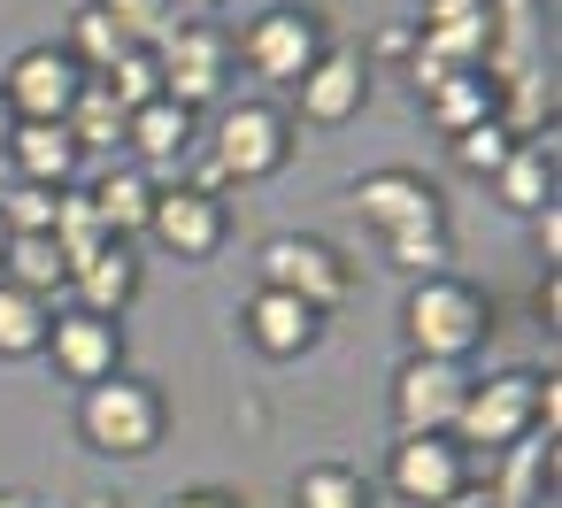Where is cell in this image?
<instances>
[{
    "mask_svg": "<svg viewBox=\"0 0 562 508\" xmlns=\"http://www.w3.org/2000/svg\"><path fill=\"white\" fill-rule=\"evenodd\" d=\"M554 416H562L554 362L547 370H493V377H470V400L454 416V447L470 462H501L524 439H554Z\"/></svg>",
    "mask_w": 562,
    "mask_h": 508,
    "instance_id": "6da1fadb",
    "label": "cell"
},
{
    "mask_svg": "<svg viewBox=\"0 0 562 508\" xmlns=\"http://www.w3.org/2000/svg\"><path fill=\"white\" fill-rule=\"evenodd\" d=\"M78 439H86V454H101V462H147V454L170 439V400H162V385L139 377V370H116V377L86 385V393H78Z\"/></svg>",
    "mask_w": 562,
    "mask_h": 508,
    "instance_id": "7a4b0ae2",
    "label": "cell"
},
{
    "mask_svg": "<svg viewBox=\"0 0 562 508\" xmlns=\"http://www.w3.org/2000/svg\"><path fill=\"white\" fill-rule=\"evenodd\" d=\"M401 339H408V354H424V362H470V354L493 339V301H485V285H470L462 270L416 278L408 301H401Z\"/></svg>",
    "mask_w": 562,
    "mask_h": 508,
    "instance_id": "3957f363",
    "label": "cell"
},
{
    "mask_svg": "<svg viewBox=\"0 0 562 508\" xmlns=\"http://www.w3.org/2000/svg\"><path fill=\"white\" fill-rule=\"evenodd\" d=\"M285 162H293V116H285L278 101L247 93V101H224V109H216V124H209V170H201L216 193H232V185H270Z\"/></svg>",
    "mask_w": 562,
    "mask_h": 508,
    "instance_id": "277c9868",
    "label": "cell"
},
{
    "mask_svg": "<svg viewBox=\"0 0 562 508\" xmlns=\"http://www.w3.org/2000/svg\"><path fill=\"white\" fill-rule=\"evenodd\" d=\"M324 47H331L324 9H308V0H270V9H255V16H247V32L232 39V63H239L247 78H262V86L293 93V86H301V70H308Z\"/></svg>",
    "mask_w": 562,
    "mask_h": 508,
    "instance_id": "5b68a950",
    "label": "cell"
},
{
    "mask_svg": "<svg viewBox=\"0 0 562 508\" xmlns=\"http://www.w3.org/2000/svg\"><path fill=\"white\" fill-rule=\"evenodd\" d=\"M255 278H262L270 293L308 301L316 316L347 308V293H355V262H347V247H339V239H324V232H278V239H262Z\"/></svg>",
    "mask_w": 562,
    "mask_h": 508,
    "instance_id": "8992f818",
    "label": "cell"
},
{
    "mask_svg": "<svg viewBox=\"0 0 562 508\" xmlns=\"http://www.w3.org/2000/svg\"><path fill=\"white\" fill-rule=\"evenodd\" d=\"M339 208L370 232V239H385V247H401V239H416V232H447V193L424 178V170H370L362 185H347L339 193Z\"/></svg>",
    "mask_w": 562,
    "mask_h": 508,
    "instance_id": "52a82bcc",
    "label": "cell"
},
{
    "mask_svg": "<svg viewBox=\"0 0 562 508\" xmlns=\"http://www.w3.org/2000/svg\"><path fill=\"white\" fill-rule=\"evenodd\" d=\"M155 70H162V101H178L186 116L201 109H224V86H232V32L216 16H186L162 47H155Z\"/></svg>",
    "mask_w": 562,
    "mask_h": 508,
    "instance_id": "ba28073f",
    "label": "cell"
},
{
    "mask_svg": "<svg viewBox=\"0 0 562 508\" xmlns=\"http://www.w3.org/2000/svg\"><path fill=\"white\" fill-rule=\"evenodd\" d=\"M147 239L178 262H216L232 239V201L209 178H155V208H147Z\"/></svg>",
    "mask_w": 562,
    "mask_h": 508,
    "instance_id": "9c48e42d",
    "label": "cell"
},
{
    "mask_svg": "<svg viewBox=\"0 0 562 508\" xmlns=\"http://www.w3.org/2000/svg\"><path fill=\"white\" fill-rule=\"evenodd\" d=\"M470 470H477V462L454 447V431H393L378 485H385L393 500H408V508H439L447 493L470 485Z\"/></svg>",
    "mask_w": 562,
    "mask_h": 508,
    "instance_id": "30bf717a",
    "label": "cell"
},
{
    "mask_svg": "<svg viewBox=\"0 0 562 508\" xmlns=\"http://www.w3.org/2000/svg\"><path fill=\"white\" fill-rule=\"evenodd\" d=\"M47 362H55V377H70L78 393L86 385H101V377H116V370H132V339H124V316H93V308H55L47 316V347H40Z\"/></svg>",
    "mask_w": 562,
    "mask_h": 508,
    "instance_id": "8fae6325",
    "label": "cell"
},
{
    "mask_svg": "<svg viewBox=\"0 0 562 508\" xmlns=\"http://www.w3.org/2000/svg\"><path fill=\"white\" fill-rule=\"evenodd\" d=\"M370 86H378L370 55H362V47H347V39H331V47L301 70V86H293V109H285V116H301V124H316V132H339V124H355V116L370 109Z\"/></svg>",
    "mask_w": 562,
    "mask_h": 508,
    "instance_id": "7c38bea8",
    "label": "cell"
},
{
    "mask_svg": "<svg viewBox=\"0 0 562 508\" xmlns=\"http://www.w3.org/2000/svg\"><path fill=\"white\" fill-rule=\"evenodd\" d=\"M78 93H86V70H78V55H70L63 39L24 47V55L9 63V78H0V101L16 109V124H63Z\"/></svg>",
    "mask_w": 562,
    "mask_h": 508,
    "instance_id": "4fadbf2b",
    "label": "cell"
},
{
    "mask_svg": "<svg viewBox=\"0 0 562 508\" xmlns=\"http://www.w3.org/2000/svg\"><path fill=\"white\" fill-rule=\"evenodd\" d=\"M470 400V362H424L408 354L385 385V408H393V431H454Z\"/></svg>",
    "mask_w": 562,
    "mask_h": 508,
    "instance_id": "5bb4252c",
    "label": "cell"
},
{
    "mask_svg": "<svg viewBox=\"0 0 562 508\" xmlns=\"http://www.w3.org/2000/svg\"><path fill=\"white\" fill-rule=\"evenodd\" d=\"M324 324H331V316H316L308 301L270 293V285H255L247 308H239V331H247V347H255L262 362H301V354H316V347H324Z\"/></svg>",
    "mask_w": 562,
    "mask_h": 508,
    "instance_id": "9a60e30c",
    "label": "cell"
},
{
    "mask_svg": "<svg viewBox=\"0 0 562 508\" xmlns=\"http://www.w3.org/2000/svg\"><path fill=\"white\" fill-rule=\"evenodd\" d=\"M139 285H147V262H139L132 239H101V247L70 270V301L93 308V316H124V308L139 301Z\"/></svg>",
    "mask_w": 562,
    "mask_h": 508,
    "instance_id": "2e32d148",
    "label": "cell"
},
{
    "mask_svg": "<svg viewBox=\"0 0 562 508\" xmlns=\"http://www.w3.org/2000/svg\"><path fill=\"white\" fill-rule=\"evenodd\" d=\"M9 170H16V185L63 193V185L86 178V155H78L70 124H16V139H9Z\"/></svg>",
    "mask_w": 562,
    "mask_h": 508,
    "instance_id": "e0dca14e",
    "label": "cell"
},
{
    "mask_svg": "<svg viewBox=\"0 0 562 508\" xmlns=\"http://www.w3.org/2000/svg\"><path fill=\"white\" fill-rule=\"evenodd\" d=\"M485 185H493V201H501L508 216H539V208H554V124L531 132V139H516L508 162H501Z\"/></svg>",
    "mask_w": 562,
    "mask_h": 508,
    "instance_id": "ac0fdd59",
    "label": "cell"
},
{
    "mask_svg": "<svg viewBox=\"0 0 562 508\" xmlns=\"http://www.w3.org/2000/svg\"><path fill=\"white\" fill-rule=\"evenodd\" d=\"M193 139H201V116H186L178 101H147V109H132V124H124V147H132V162H139L147 178L178 170V162L193 155Z\"/></svg>",
    "mask_w": 562,
    "mask_h": 508,
    "instance_id": "d6986e66",
    "label": "cell"
},
{
    "mask_svg": "<svg viewBox=\"0 0 562 508\" xmlns=\"http://www.w3.org/2000/svg\"><path fill=\"white\" fill-rule=\"evenodd\" d=\"M86 201H93V216H101V232L109 239H147V208H155V178L147 170H109V178H93L86 185Z\"/></svg>",
    "mask_w": 562,
    "mask_h": 508,
    "instance_id": "ffe728a7",
    "label": "cell"
},
{
    "mask_svg": "<svg viewBox=\"0 0 562 508\" xmlns=\"http://www.w3.org/2000/svg\"><path fill=\"white\" fill-rule=\"evenodd\" d=\"M0 285H16L32 301H55V293H70V262H63V247L47 232H16L0 247Z\"/></svg>",
    "mask_w": 562,
    "mask_h": 508,
    "instance_id": "44dd1931",
    "label": "cell"
},
{
    "mask_svg": "<svg viewBox=\"0 0 562 508\" xmlns=\"http://www.w3.org/2000/svg\"><path fill=\"white\" fill-rule=\"evenodd\" d=\"M493 101H501V86H493L485 70H454V78H439V86L424 93V109H431V124H439L447 139H462L470 124H485Z\"/></svg>",
    "mask_w": 562,
    "mask_h": 508,
    "instance_id": "7402d4cb",
    "label": "cell"
},
{
    "mask_svg": "<svg viewBox=\"0 0 562 508\" xmlns=\"http://www.w3.org/2000/svg\"><path fill=\"white\" fill-rule=\"evenodd\" d=\"M293 508H378V485L355 470V462H301L293 477Z\"/></svg>",
    "mask_w": 562,
    "mask_h": 508,
    "instance_id": "603a6c76",
    "label": "cell"
},
{
    "mask_svg": "<svg viewBox=\"0 0 562 508\" xmlns=\"http://www.w3.org/2000/svg\"><path fill=\"white\" fill-rule=\"evenodd\" d=\"M63 124H70V139H78V155L93 162L101 147H124V124H132V116L116 109V93H109L101 78H86V93L70 101V116H63Z\"/></svg>",
    "mask_w": 562,
    "mask_h": 508,
    "instance_id": "cb8c5ba5",
    "label": "cell"
},
{
    "mask_svg": "<svg viewBox=\"0 0 562 508\" xmlns=\"http://www.w3.org/2000/svg\"><path fill=\"white\" fill-rule=\"evenodd\" d=\"M47 316H55V301H32L16 285H0V362H40Z\"/></svg>",
    "mask_w": 562,
    "mask_h": 508,
    "instance_id": "d4e9b609",
    "label": "cell"
},
{
    "mask_svg": "<svg viewBox=\"0 0 562 508\" xmlns=\"http://www.w3.org/2000/svg\"><path fill=\"white\" fill-rule=\"evenodd\" d=\"M63 47L78 55V70H86V78H109V70H116L124 55H139V47H132V39H124V32H116V24H109L101 9H93V0H86V9L70 16V32H63Z\"/></svg>",
    "mask_w": 562,
    "mask_h": 508,
    "instance_id": "484cf974",
    "label": "cell"
},
{
    "mask_svg": "<svg viewBox=\"0 0 562 508\" xmlns=\"http://www.w3.org/2000/svg\"><path fill=\"white\" fill-rule=\"evenodd\" d=\"M93 9H101V16L139 47V55H155V47L186 24V16H178V0H93Z\"/></svg>",
    "mask_w": 562,
    "mask_h": 508,
    "instance_id": "4316f807",
    "label": "cell"
},
{
    "mask_svg": "<svg viewBox=\"0 0 562 508\" xmlns=\"http://www.w3.org/2000/svg\"><path fill=\"white\" fill-rule=\"evenodd\" d=\"M447 147H454V162H462L470 178H493V170L508 162V147H516V132H508L501 116H485V124H470L462 139H447Z\"/></svg>",
    "mask_w": 562,
    "mask_h": 508,
    "instance_id": "83f0119b",
    "label": "cell"
},
{
    "mask_svg": "<svg viewBox=\"0 0 562 508\" xmlns=\"http://www.w3.org/2000/svg\"><path fill=\"white\" fill-rule=\"evenodd\" d=\"M162 508H247V493H232V485H186V493H170Z\"/></svg>",
    "mask_w": 562,
    "mask_h": 508,
    "instance_id": "f1b7e54d",
    "label": "cell"
},
{
    "mask_svg": "<svg viewBox=\"0 0 562 508\" xmlns=\"http://www.w3.org/2000/svg\"><path fill=\"white\" fill-rule=\"evenodd\" d=\"M439 508H493V493H485V485H462V493H447Z\"/></svg>",
    "mask_w": 562,
    "mask_h": 508,
    "instance_id": "f546056e",
    "label": "cell"
},
{
    "mask_svg": "<svg viewBox=\"0 0 562 508\" xmlns=\"http://www.w3.org/2000/svg\"><path fill=\"white\" fill-rule=\"evenodd\" d=\"M9 139H16V109L0 101V155H9Z\"/></svg>",
    "mask_w": 562,
    "mask_h": 508,
    "instance_id": "4dcf8cb0",
    "label": "cell"
},
{
    "mask_svg": "<svg viewBox=\"0 0 562 508\" xmlns=\"http://www.w3.org/2000/svg\"><path fill=\"white\" fill-rule=\"evenodd\" d=\"M224 0H178V16H216Z\"/></svg>",
    "mask_w": 562,
    "mask_h": 508,
    "instance_id": "1f68e13d",
    "label": "cell"
},
{
    "mask_svg": "<svg viewBox=\"0 0 562 508\" xmlns=\"http://www.w3.org/2000/svg\"><path fill=\"white\" fill-rule=\"evenodd\" d=\"M0 508H32V493H16V485H0Z\"/></svg>",
    "mask_w": 562,
    "mask_h": 508,
    "instance_id": "d6a6232c",
    "label": "cell"
},
{
    "mask_svg": "<svg viewBox=\"0 0 562 508\" xmlns=\"http://www.w3.org/2000/svg\"><path fill=\"white\" fill-rule=\"evenodd\" d=\"M70 508H109V500H70Z\"/></svg>",
    "mask_w": 562,
    "mask_h": 508,
    "instance_id": "836d02e7",
    "label": "cell"
}]
</instances>
